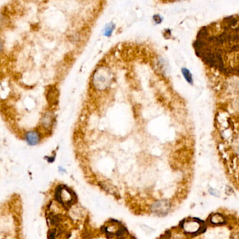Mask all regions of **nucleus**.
Here are the masks:
<instances>
[{"instance_id":"12","label":"nucleus","mask_w":239,"mask_h":239,"mask_svg":"<svg viewBox=\"0 0 239 239\" xmlns=\"http://www.w3.org/2000/svg\"><path fill=\"white\" fill-rule=\"evenodd\" d=\"M56 234L57 229L55 228L49 230L48 234V239H56Z\"/></svg>"},{"instance_id":"8","label":"nucleus","mask_w":239,"mask_h":239,"mask_svg":"<svg viewBox=\"0 0 239 239\" xmlns=\"http://www.w3.org/2000/svg\"><path fill=\"white\" fill-rule=\"evenodd\" d=\"M181 73L184 77V79L186 80L187 83L189 85H193L194 83V78L192 76V73L186 67H182L181 69Z\"/></svg>"},{"instance_id":"13","label":"nucleus","mask_w":239,"mask_h":239,"mask_svg":"<svg viewBox=\"0 0 239 239\" xmlns=\"http://www.w3.org/2000/svg\"><path fill=\"white\" fill-rule=\"evenodd\" d=\"M163 34H164V37L166 39H170L172 36V30L170 28H166L164 29V32H163Z\"/></svg>"},{"instance_id":"15","label":"nucleus","mask_w":239,"mask_h":239,"mask_svg":"<svg viewBox=\"0 0 239 239\" xmlns=\"http://www.w3.org/2000/svg\"><path fill=\"white\" fill-rule=\"evenodd\" d=\"M117 239H124V236H121V237H117Z\"/></svg>"},{"instance_id":"1","label":"nucleus","mask_w":239,"mask_h":239,"mask_svg":"<svg viewBox=\"0 0 239 239\" xmlns=\"http://www.w3.org/2000/svg\"><path fill=\"white\" fill-rule=\"evenodd\" d=\"M207 225L197 218H187L182 220L178 227L190 238L195 237L205 231Z\"/></svg>"},{"instance_id":"5","label":"nucleus","mask_w":239,"mask_h":239,"mask_svg":"<svg viewBox=\"0 0 239 239\" xmlns=\"http://www.w3.org/2000/svg\"><path fill=\"white\" fill-rule=\"evenodd\" d=\"M207 222L213 227L223 226L227 224L228 218L224 213L215 212L210 215L207 220Z\"/></svg>"},{"instance_id":"11","label":"nucleus","mask_w":239,"mask_h":239,"mask_svg":"<svg viewBox=\"0 0 239 239\" xmlns=\"http://www.w3.org/2000/svg\"><path fill=\"white\" fill-rule=\"evenodd\" d=\"M151 19H152L153 23L156 25H159V24H162V23L164 21V18L161 15L159 14V13H155V14H154L152 17H151Z\"/></svg>"},{"instance_id":"3","label":"nucleus","mask_w":239,"mask_h":239,"mask_svg":"<svg viewBox=\"0 0 239 239\" xmlns=\"http://www.w3.org/2000/svg\"><path fill=\"white\" fill-rule=\"evenodd\" d=\"M173 204L169 199H161L151 203L149 206V211L154 215L159 218H164L171 213V211H173Z\"/></svg>"},{"instance_id":"4","label":"nucleus","mask_w":239,"mask_h":239,"mask_svg":"<svg viewBox=\"0 0 239 239\" xmlns=\"http://www.w3.org/2000/svg\"><path fill=\"white\" fill-rule=\"evenodd\" d=\"M93 84L98 90H103L108 88L111 81V74L106 69H98L93 76Z\"/></svg>"},{"instance_id":"10","label":"nucleus","mask_w":239,"mask_h":239,"mask_svg":"<svg viewBox=\"0 0 239 239\" xmlns=\"http://www.w3.org/2000/svg\"><path fill=\"white\" fill-rule=\"evenodd\" d=\"M52 121H53V118L52 116L50 113H46L44 117L42 119V122H43V126L45 127V128H48V127H50L52 124Z\"/></svg>"},{"instance_id":"7","label":"nucleus","mask_w":239,"mask_h":239,"mask_svg":"<svg viewBox=\"0 0 239 239\" xmlns=\"http://www.w3.org/2000/svg\"><path fill=\"white\" fill-rule=\"evenodd\" d=\"M27 143L30 146H36L40 141V134L37 131L31 130L27 131L25 135Z\"/></svg>"},{"instance_id":"6","label":"nucleus","mask_w":239,"mask_h":239,"mask_svg":"<svg viewBox=\"0 0 239 239\" xmlns=\"http://www.w3.org/2000/svg\"><path fill=\"white\" fill-rule=\"evenodd\" d=\"M166 239H190L191 238L185 234L179 227L173 228L167 231L162 235Z\"/></svg>"},{"instance_id":"14","label":"nucleus","mask_w":239,"mask_h":239,"mask_svg":"<svg viewBox=\"0 0 239 239\" xmlns=\"http://www.w3.org/2000/svg\"><path fill=\"white\" fill-rule=\"evenodd\" d=\"M230 239H239V228L233 230V231L231 234Z\"/></svg>"},{"instance_id":"9","label":"nucleus","mask_w":239,"mask_h":239,"mask_svg":"<svg viewBox=\"0 0 239 239\" xmlns=\"http://www.w3.org/2000/svg\"><path fill=\"white\" fill-rule=\"evenodd\" d=\"M115 28H116V24L112 23V22L107 24L103 29V34L105 37H111V34H113L114 31L115 30Z\"/></svg>"},{"instance_id":"2","label":"nucleus","mask_w":239,"mask_h":239,"mask_svg":"<svg viewBox=\"0 0 239 239\" xmlns=\"http://www.w3.org/2000/svg\"><path fill=\"white\" fill-rule=\"evenodd\" d=\"M54 197L55 201L66 209L71 207V205L77 202V200L76 194L73 190L65 185H61L55 188Z\"/></svg>"},{"instance_id":"16","label":"nucleus","mask_w":239,"mask_h":239,"mask_svg":"<svg viewBox=\"0 0 239 239\" xmlns=\"http://www.w3.org/2000/svg\"><path fill=\"white\" fill-rule=\"evenodd\" d=\"M158 239H166V238H164V236H161V237H160L159 238H158Z\"/></svg>"}]
</instances>
